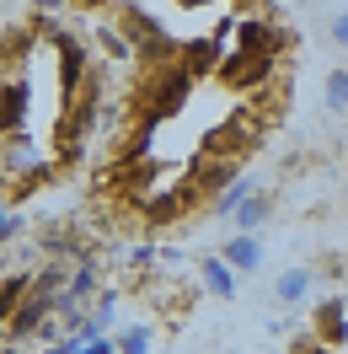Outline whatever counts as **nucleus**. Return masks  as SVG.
<instances>
[{
  "mask_svg": "<svg viewBox=\"0 0 348 354\" xmlns=\"http://www.w3.org/2000/svg\"><path fill=\"white\" fill-rule=\"evenodd\" d=\"M289 354H327V344L316 338V333H300V338H295V349H289Z\"/></svg>",
  "mask_w": 348,
  "mask_h": 354,
  "instance_id": "412c9836",
  "label": "nucleus"
},
{
  "mask_svg": "<svg viewBox=\"0 0 348 354\" xmlns=\"http://www.w3.org/2000/svg\"><path fill=\"white\" fill-rule=\"evenodd\" d=\"M273 65H279V54H268V48H236V54L220 65V81L231 91H258V86H268Z\"/></svg>",
  "mask_w": 348,
  "mask_h": 354,
  "instance_id": "20e7f679",
  "label": "nucleus"
},
{
  "mask_svg": "<svg viewBox=\"0 0 348 354\" xmlns=\"http://www.w3.org/2000/svg\"><path fill=\"white\" fill-rule=\"evenodd\" d=\"M0 172H6V145H0Z\"/></svg>",
  "mask_w": 348,
  "mask_h": 354,
  "instance_id": "cd10ccee",
  "label": "nucleus"
},
{
  "mask_svg": "<svg viewBox=\"0 0 348 354\" xmlns=\"http://www.w3.org/2000/svg\"><path fill=\"white\" fill-rule=\"evenodd\" d=\"M97 44H102V54H108L113 65H129V59H134V48L124 44V32H118V27H97Z\"/></svg>",
  "mask_w": 348,
  "mask_h": 354,
  "instance_id": "6ab92c4d",
  "label": "nucleus"
},
{
  "mask_svg": "<svg viewBox=\"0 0 348 354\" xmlns=\"http://www.w3.org/2000/svg\"><path fill=\"white\" fill-rule=\"evenodd\" d=\"M327 38L338 48H348V11H332V22H327Z\"/></svg>",
  "mask_w": 348,
  "mask_h": 354,
  "instance_id": "aec40b11",
  "label": "nucleus"
},
{
  "mask_svg": "<svg viewBox=\"0 0 348 354\" xmlns=\"http://www.w3.org/2000/svg\"><path fill=\"white\" fill-rule=\"evenodd\" d=\"M262 134H268V118H262L258 108H236L215 134H209V140H204V145H209L204 156H225V161H241V156L252 151Z\"/></svg>",
  "mask_w": 348,
  "mask_h": 354,
  "instance_id": "7ed1b4c3",
  "label": "nucleus"
},
{
  "mask_svg": "<svg viewBox=\"0 0 348 354\" xmlns=\"http://www.w3.org/2000/svg\"><path fill=\"white\" fill-rule=\"evenodd\" d=\"M322 102H327V113H348V65H332V70H327Z\"/></svg>",
  "mask_w": 348,
  "mask_h": 354,
  "instance_id": "f3484780",
  "label": "nucleus"
},
{
  "mask_svg": "<svg viewBox=\"0 0 348 354\" xmlns=\"http://www.w3.org/2000/svg\"><path fill=\"white\" fill-rule=\"evenodd\" d=\"M27 124V81H0V140Z\"/></svg>",
  "mask_w": 348,
  "mask_h": 354,
  "instance_id": "1a4fd4ad",
  "label": "nucleus"
},
{
  "mask_svg": "<svg viewBox=\"0 0 348 354\" xmlns=\"http://www.w3.org/2000/svg\"><path fill=\"white\" fill-rule=\"evenodd\" d=\"M177 59L188 65V75H209V70L220 75V65H225V48H220V38H188Z\"/></svg>",
  "mask_w": 348,
  "mask_h": 354,
  "instance_id": "9d476101",
  "label": "nucleus"
},
{
  "mask_svg": "<svg viewBox=\"0 0 348 354\" xmlns=\"http://www.w3.org/2000/svg\"><path fill=\"white\" fill-rule=\"evenodd\" d=\"M258 188H262V183H252V177H236V183H231V188H225V194L215 199V215H225V221H236V209H241L246 199H252Z\"/></svg>",
  "mask_w": 348,
  "mask_h": 354,
  "instance_id": "dca6fc26",
  "label": "nucleus"
},
{
  "mask_svg": "<svg viewBox=\"0 0 348 354\" xmlns=\"http://www.w3.org/2000/svg\"><path fill=\"white\" fill-rule=\"evenodd\" d=\"M236 167H241V161H225V156H204L193 172H188V188H193L198 199H204V194H215V199H220V194H225V188H231V183L241 177Z\"/></svg>",
  "mask_w": 348,
  "mask_h": 354,
  "instance_id": "423d86ee",
  "label": "nucleus"
},
{
  "mask_svg": "<svg viewBox=\"0 0 348 354\" xmlns=\"http://www.w3.org/2000/svg\"><path fill=\"white\" fill-rule=\"evenodd\" d=\"M44 27V38L54 44V59H59V102H75L81 97V86L91 81V59H86V44L75 38V32H65V27H54V22H38Z\"/></svg>",
  "mask_w": 348,
  "mask_h": 354,
  "instance_id": "f03ea898",
  "label": "nucleus"
},
{
  "mask_svg": "<svg viewBox=\"0 0 348 354\" xmlns=\"http://www.w3.org/2000/svg\"><path fill=\"white\" fill-rule=\"evenodd\" d=\"M198 274H204V290H209V295H220V301H231V295H236V268H225L220 252H209V258L198 263Z\"/></svg>",
  "mask_w": 348,
  "mask_h": 354,
  "instance_id": "ddd939ff",
  "label": "nucleus"
},
{
  "mask_svg": "<svg viewBox=\"0 0 348 354\" xmlns=\"http://www.w3.org/2000/svg\"><path fill=\"white\" fill-rule=\"evenodd\" d=\"M32 295V274H0V328H11V317Z\"/></svg>",
  "mask_w": 348,
  "mask_h": 354,
  "instance_id": "f8f14e48",
  "label": "nucleus"
},
{
  "mask_svg": "<svg viewBox=\"0 0 348 354\" xmlns=\"http://www.w3.org/2000/svg\"><path fill=\"white\" fill-rule=\"evenodd\" d=\"M75 11H102V6H113V0H70Z\"/></svg>",
  "mask_w": 348,
  "mask_h": 354,
  "instance_id": "393cba45",
  "label": "nucleus"
},
{
  "mask_svg": "<svg viewBox=\"0 0 348 354\" xmlns=\"http://www.w3.org/2000/svg\"><path fill=\"white\" fill-rule=\"evenodd\" d=\"M220 258H225V268H236V274H258L262 268V242L246 236V231H236V236H225Z\"/></svg>",
  "mask_w": 348,
  "mask_h": 354,
  "instance_id": "9b49d317",
  "label": "nucleus"
},
{
  "mask_svg": "<svg viewBox=\"0 0 348 354\" xmlns=\"http://www.w3.org/2000/svg\"><path fill=\"white\" fill-rule=\"evenodd\" d=\"M311 333L322 338L327 349L348 344V301H343V295H332V301H322V306L311 311Z\"/></svg>",
  "mask_w": 348,
  "mask_h": 354,
  "instance_id": "0eeeda50",
  "label": "nucleus"
},
{
  "mask_svg": "<svg viewBox=\"0 0 348 354\" xmlns=\"http://www.w3.org/2000/svg\"><path fill=\"white\" fill-rule=\"evenodd\" d=\"M48 317H54V301H48V295H38V290H32V295H27L22 306H17V317H11V344H22V338H32V333H38V338H44V328H48Z\"/></svg>",
  "mask_w": 348,
  "mask_h": 354,
  "instance_id": "6e6552de",
  "label": "nucleus"
},
{
  "mask_svg": "<svg viewBox=\"0 0 348 354\" xmlns=\"http://www.w3.org/2000/svg\"><path fill=\"white\" fill-rule=\"evenodd\" d=\"M113 344H118V354H151V328H145V322H129V328L113 333Z\"/></svg>",
  "mask_w": 348,
  "mask_h": 354,
  "instance_id": "a211bd4d",
  "label": "nucleus"
},
{
  "mask_svg": "<svg viewBox=\"0 0 348 354\" xmlns=\"http://www.w3.org/2000/svg\"><path fill=\"white\" fill-rule=\"evenodd\" d=\"M0 354H22V349H17V344H6V349H0Z\"/></svg>",
  "mask_w": 348,
  "mask_h": 354,
  "instance_id": "bb28decb",
  "label": "nucleus"
},
{
  "mask_svg": "<svg viewBox=\"0 0 348 354\" xmlns=\"http://www.w3.org/2000/svg\"><path fill=\"white\" fill-rule=\"evenodd\" d=\"M188 97H193V75H188L182 59L145 70V75H139V91H134V118H139V129H155L161 118H172Z\"/></svg>",
  "mask_w": 348,
  "mask_h": 354,
  "instance_id": "f257e3e1",
  "label": "nucleus"
},
{
  "mask_svg": "<svg viewBox=\"0 0 348 354\" xmlns=\"http://www.w3.org/2000/svg\"><path fill=\"white\" fill-rule=\"evenodd\" d=\"M268 215H273V194H268V188H258V194H252V199H246V204L236 209V231L258 236L262 225H268Z\"/></svg>",
  "mask_w": 348,
  "mask_h": 354,
  "instance_id": "4468645a",
  "label": "nucleus"
},
{
  "mask_svg": "<svg viewBox=\"0 0 348 354\" xmlns=\"http://www.w3.org/2000/svg\"><path fill=\"white\" fill-rule=\"evenodd\" d=\"M32 6V17H54V11H65L70 0H27Z\"/></svg>",
  "mask_w": 348,
  "mask_h": 354,
  "instance_id": "5701e85b",
  "label": "nucleus"
},
{
  "mask_svg": "<svg viewBox=\"0 0 348 354\" xmlns=\"http://www.w3.org/2000/svg\"><path fill=\"white\" fill-rule=\"evenodd\" d=\"M81 354H118V344H113V338H86Z\"/></svg>",
  "mask_w": 348,
  "mask_h": 354,
  "instance_id": "b1692460",
  "label": "nucleus"
},
{
  "mask_svg": "<svg viewBox=\"0 0 348 354\" xmlns=\"http://www.w3.org/2000/svg\"><path fill=\"white\" fill-rule=\"evenodd\" d=\"M177 6H193V11H198V6H215V0H177Z\"/></svg>",
  "mask_w": 348,
  "mask_h": 354,
  "instance_id": "a878e982",
  "label": "nucleus"
},
{
  "mask_svg": "<svg viewBox=\"0 0 348 354\" xmlns=\"http://www.w3.org/2000/svg\"><path fill=\"white\" fill-rule=\"evenodd\" d=\"M311 279H316L311 268H284L279 279H273V295H279L284 306H300L305 295H311Z\"/></svg>",
  "mask_w": 348,
  "mask_h": 354,
  "instance_id": "2eb2a0df",
  "label": "nucleus"
},
{
  "mask_svg": "<svg viewBox=\"0 0 348 354\" xmlns=\"http://www.w3.org/2000/svg\"><path fill=\"white\" fill-rule=\"evenodd\" d=\"M38 38H44L38 22H17V27L0 32V81H22L27 59L38 54Z\"/></svg>",
  "mask_w": 348,
  "mask_h": 354,
  "instance_id": "39448f33",
  "label": "nucleus"
},
{
  "mask_svg": "<svg viewBox=\"0 0 348 354\" xmlns=\"http://www.w3.org/2000/svg\"><path fill=\"white\" fill-rule=\"evenodd\" d=\"M17 231H22V221H17V215H11V209H6V204H0V242H11V236H17Z\"/></svg>",
  "mask_w": 348,
  "mask_h": 354,
  "instance_id": "4be33fe9",
  "label": "nucleus"
}]
</instances>
